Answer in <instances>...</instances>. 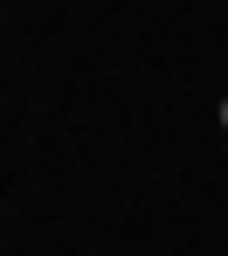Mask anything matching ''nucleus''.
Wrapping results in <instances>:
<instances>
[{
  "label": "nucleus",
  "instance_id": "1",
  "mask_svg": "<svg viewBox=\"0 0 228 256\" xmlns=\"http://www.w3.org/2000/svg\"><path fill=\"white\" fill-rule=\"evenodd\" d=\"M222 125H228V104H222Z\"/></svg>",
  "mask_w": 228,
  "mask_h": 256
}]
</instances>
